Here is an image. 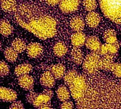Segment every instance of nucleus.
<instances>
[{
  "label": "nucleus",
  "instance_id": "nucleus-19",
  "mask_svg": "<svg viewBox=\"0 0 121 109\" xmlns=\"http://www.w3.org/2000/svg\"><path fill=\"white\" fill-rule=\"evenodd\" d=\"M33 67L30 64H21V65H17L14 69V74L16 76L20 77L22 75L28 74L31 72Z\"/></svg>",
  "mask_w": 121,
  "mask_h": 109
},
{
  "label": "nucleus",
  "instance_id": "nucleus-23",
  "mask_svg": "<svg viewBox=\"0 0 121 109\" xmlns=\"http://www.w3.org/2000/svg\"><path fill=\"white\" fill-rule=\"evenodd\" d=\"M104 39L106 43L111 44H119L117 41V33L113 30H108L104 33Z\"/></svg>",
  "mask_w": 121,
  "mask_h": 109
},
{
  "label": "nucleus",
  "instance_id": "nucleus-30",
  "mask_svg": "<svg viewBox=\"0 0 121 109\" xmlns=\"http://www.w3.org/2000/svg\"><path fill=\"white\" fill-rule=\"evenodd\" d=\"M112 73L117 77H121V64L120 63H114L112 69Z\"/></svg>",
  "mask_w": 121,
  "mask_h": 109
},
{
  "label": "nucleus",
  "instance_id": "nucleus-21",
  "mask_svg": "<svg viewBox=\"0 0 121 109\" xmlns=\"http://www.w3.org/2000/svg\"><path fill=\"white\" fill-rule=\"evenodd\" d=\"M1 7L4 12H15L17 9V2L15 0H1Z\"/></svg>",
  "mask_w": 121,
  "mask_h": 109
},
{
  "label": "nucleus",
  "instance_id": "nucleus-26",
  "mask_svg": "<svg viewBox=\"0 0 121 109\" xmlns=\"http://www.w3.org/2000/svg\"><path fill=\"white\" fill-rule=\"evenodd\" d=\"M11 47L15 51H17L18 53H21L25 49H26V46L25 42L20 38H16L12 41V43H11Z\"/></svg>",
  "mask_w": 121,
  "mask_h": 109
},
{
  "label": "nucleus",
  "instance_id": "nucleus-16",
  "mask_svg": "<svg viewBox=\"0 0 121 109\" xmlns=\"http://www.w3.org/2000/svg\"><path fill=\"white\" fill-rule=\"evenodd\" d=\"M14 28L12 27L9 21H7L6 19H2L0 21V32H1L2 35L7 36H9L10 34L13 33Z\"/></svg>",
  "mask_w": 121,
  "mask_h": 109
},
{
  "label": "nucleus",
  "instance_id": "nucleus-24",
  "mask_svg": "<svg viewBox=\"0 0 121 109\" xmlns=\"http://www.w3.org/2000/svg\"><path fill=\"white\" fill-rule=\"evenodd\" d=\"M4 56L9 62H14L17 58L18 52L15 51L12 47H8L4 51Z\"/></svg>",
  "mask_w": 121,
  "mask_h": 109
},
{
  "label": "nucleus",
  "instance_id": "nucleus-28",
  "mask_svg": "<svg viewBox=\"0 0 121 109\" xmlns=\"http://www.w3.org/2000/svg\"><path fill=\"white\" fill-rule=\"evenodd\" d=\"M84 7L89 12H92L97 7V2L95 0H84Z\"/></svg>",
  "mask_w": 121,
  "mask_h": 109
},
{
  "label": "nucleus",
  "instance_id": "nucleus-8",
  "mask_svg": "<svg viewBox=\"0 0 121 109\" xmlns=\"http://www.w3.org/2000/svg\"><path fill=\"white\" fill-rule=\"evenodd\" d=\"M119 48V44H111L106 43L101 45L99 54L101 55H111L114 57L118 52Z\"/></svg>",
  "mask_w": 121,
  "mask_h": 109
},
{
  "label": "nucleus",
  "instance_id": "nucleus-9",
  "mask_svg": "<svg viewBox=\"0 0 121 109\" xmlns=\"http://www.w3.org/2000/svg\"><path fill=\"white\" fill-rule=\"evenodd\" d=\"M40 83L45 88H53L55 85V77L49 70H46L42 74Z\"/></svg>",
  "mask_w": 121,
  "mask_h": 109
},
{
  "label": "nucleus",
  "instance_id": "nucleus-7",
  "mask_svg": "<svg viewBox=\"0 0 121 109\" xmlns=\"http://www.w3.org/2000/svg\"><path fill=\"white\" fill-rule=\"evenodd\" d=\"M43 52V48L40 43H32L26 46V53L30 58H36L39 57Z\"/></svg>",
  "mask_w": 121,
  "mask_h": 109
},
{
  "label": "nucleus",
  "instance_id": "nucleus-31",
  "mask_svg": "<svg viewBox=\"0 0 121 109\" xmlns=\"http://www.w3.org/2000/svg\"><path fill=\"white\" fill-rule=\"evenodd\" d=\"M37 96H38V94L35 91H33V90H32V89L30 90V92L27 93V95H26V101H27L29 103L33 104Z\"/></svg>",
  "mask_w": 121,
  "mask_h": 109
},
{
  "label": "nucleus",
  "instance_id": "nucleus-5",
  "mask_svg": "<svg viewBox=\"0 0 121 109\" xmlns=\"http://www.w3.org/2000/svg\"><path fill=\"white\" fill-rule=\"evenodd\" d=\"M51 99L50 96H48L44 92L38 94V96L33 101V106L40 109H46L52 108L51 106Z\"/></svg>",
  "mask_w": 121,
  "mask_h": 109
},
{
  "label": "nucleus",
  "instance_id": "nucleus-13",
  "mask_svg": "<svg viewBox=\"0 0 121 109\" xmlns=\"http://www.w3.org/2000/svg\"><path fill=\"white\" fill-rule=\"evenodd\" d=\"M86 36L81 31H77L71 36V43L74 47H81L86 43Z\"/></svg>",
  "mask_w": 121,
  "mask_h": 109
},
{
  "label": "nucleus",
  "instance_id": "nucleus-34",
  "mask_svg": "<svg viewBox=\"0 0 121 109\" xmlns=\"http://www.w3.org/2000/svg\"><path fill=\"white\" fill-rule=\"evenodd\" d=\"M50 89L51 88H46V89H45L43 91V92H44L45 94H46V95H48V96H50L51 98H52L54 94H53V92Z\"/></svg>",
  "mask_w": 121,
  "mask_h": 109
},
{
  "label": "nucleus",
  "instance_id": "nucleus-32",
  "mask_svg": "<svg viewBox=\"0 0 121 109\" xmlns=\"http://www.w3.org/2000/svg\"><path fill=\"white\" fill-rule=\"evenodd\" d=\"M9 108H12V109H24V106L23 105L22 102L21 101H14V102L10 105Z\"/></svg>",
  "mask_w": 121,
  "mask_h": 109
},
{
  "label": "nucleus",
  "instance_id": "nucleus-4",
  "mask_svg": "<svg viewBox=\"0 0 121 109\" xmlns=\"http://www.w3.org/2000/svg\"><path fill=\"white\" fill-rule=\"evenodd\" d=\"M101 57L98 53L92 52L86 56L82 62V67L86 72L94 74L100 69Z\"/></svg>",
  "mask_w": 121,
  "mask_h": 109
},
{
  "label": "nucleus",
  "instance_id": "nucleus-18",
  "mask_svg": "<svg viewBox=\"0 0 121 109\" xmlns=\"http://www.w3.org/2000/svg\"><path fill=\"white\" fill-rule=\"evenodd\" d=\"M70 25L74 31H82L85 27V22L80 17H74L71 19Z\"/></svg>",
  "mask_w": 121,
  "mask_h": 109
},
{
  "label": "nucleus",
  "instance_id": "nucleus-25",
  "mask_svg": "<svg viewBox=\"0 0 121 109\" xmlns=\"http://www.w3.org/2000/svg\"><path fill=\"white\" fill-rule=\"evenodd\" d=\"M53 52H54L55 55L58 56V57H63L67 53V48L64 43L59 42L57 43L53 47Z\"/></svg>",
  "mask_w": 121,
  "mask_h": 109
},
{
  "label": "nucleus",
  "instance_id": "nucleus-15",
  "mask_svg": "<svg viewBox=\"0 0 121 109\" xmlns=\"http://www.w3.org/2000/svg\"><path fill=\"white\" fill-rule=\"evenodd\" d=\"M113 65H114V61H113V56L103 55V57L101 58L100 69L106 70V71L111 70Z\"/></svg>",
  "mask_w": 121,
  "mask_h": 109
},
{
  "label": "nucleus",
  "instance_id": "nucleus-12",
  "mask_svg": "<svg viewBox=\"0 0 121 109\" xmlns=\"http://www.w3.org/2000/svg\"><path fill=\"white\" fill-rule=\"evenodd\" d=\"M18 83L22 89L25 90H31L34 86V80L28 74L22 75L18 77Z\"/></svg>",
  "mask_w": 121,
  "mask_h": 109
},
{
  "label": "nucleus",
  "instance_id": "nucleus-17",
  "mask_svg": "<svg viewBox=\"0 0 121 109\" xmlns=\"http://www.w3.org/2000/svg\"><path fill=\"white\" fill-rule=\"evenodd\" d=\"M51 72L57 80H60L64 77L65 74V67L61 64H57L51 67Z\"/></svg>",
  "mask_w": 121,
  "mask_h": 109
},
{
  "label": "nucleus",
  "instance_id": "nucleus-29",
  "mask_svg": "<svg viewBox=\"0 0 121 109\" xmlns=\"http://www.w3.org/2000/svg\"><path fill=\"white\" fill-rule=\"evenodd\" d=\"M9 72V67L8 65V64L4 61H1L0 62V74L2 77H5L6 75H8Z\"/></svg>",
  "mask_w": 121,
  "mask_h": 109
},
{
  "label": "nucleus",
  "instance_id": "nucleus-1",
  "mask_svg": "<svg viewBox=\"0 0 121 109\" xmlns=\"http://www.w3.org/2000/svg\"><path fill=\"white\" fill-rule=\"evenodd\" d=\"M14 17L18 24L40 39L55 36L57 23L54 18L45 14L35 6L21 4L17 7Z\"/></svg>",
  "mask_w": 121,
  "mask_h": 109
},
{
  "label": "nucleus",
  "instance_id": "nucleus-35",
  "mask_svg": "<svg viewBox=\"0 0 121 109\" xmlns=\"http://www.w3.org/2000/svg\"><path fill=\"white\" fill-rule=\"evenodd\" d=\"M47 3L50 5H56L60 3V0H46Z\"/></svg>",
  "mask_w": 121,
  "mask_h": 109
},
{
  "label": "nucleus",
  "instance_id": "nucleus-22",
  "mask_svg": "<svg viewBox=\"0 0 121 109\" xmlns=\"http://www.w3.org/2000/svg\"><path fill=\"white\" fill-rule=\"evenodd\" d=\"M57 96L60 101H67L70 97V92L64 86H60L57 89Z\"/></svg>",
  "mask_w": 121,
  "mask_h": 109
},
{
  "label": "nucleus",
  "instance_id": "nucleus-36",
  "mask_svg": "<svg viewBox=\"0 0 121 109\" xmlns=\"http://www.w3.org/2000/svg\"><path fill=\"white\" fill-rule=\"evenodd\" d=\"M120 45H121V42H120Z\"/></svg>",
  "mask_w": 121,
  "mask_h": 109
},
{
  "label": "nucleus",
  "instance_id": "nucleus-20",
  "mask_svg": "<svg viewBox=\"0 0 121 109\" xmlns=\"http://www.w3.org/2000/svg\"><path fill=\"white\" fill-rule=\"evenodd\" d=\"M71 59L76 65H81L83 62V53L78 47H75L70 52Z\"/></svg>",
  "mask_w": 121,
  "mask_h": 109
},
{
  "label": "nucleus",
  "instance_id": "nucleus-14",
  "mask_svg": "<svg viewBox=\"0 0 121 109\" xmlns=\"http://www.w3.org/2000/svg\"><path fill=\"white\" fill-rule=\"evenodd\" d=\"M101 17L97 12H90L86 17V24L90 27H96L100 23Z\"/></svg>",
  "mask_w": 121,
  "mask_h": 109
},
{
  "label": "nucleus",
  "instance_id": "nucleus-11",
  "mask_svg": "<svg viewBox=\"0 0 121 109\" xmlns=\"http://www.w3.org/2000/svg\"><path fill=\"white\" fill-rule=\"evenodd\" d=\"M85 44L86 47L91 51H92L93 52H96V53H99L101 44L98 37L95 36H89L88 38H86Z\"/></svg>",
  "mask_w": 121,
  "mask_h": 109
},
{
  "label": "nucleus",
  "instance_id": "nucleus-33",
  "mask_svg": "<svg viewBox=\"0 0 121 109\" xmlns=\"http://www.w3.org/2000/svg\"><path fill=\"white\" fill-rule=\"evenodd\" d=\"M60 108L63 109H66V108H73V104L72 101H63V104H61V105L60 106Z\"/></svg>",
  "mask_w": 121,
  "mask_h": 109
},
{
  "label": "nucleus",
  "instance_id": "nucleus-3",
  "mask_svg": "<svg viewBox=\"0 0 121 109\" xmlns=\"http://www.w3.org/2000/svg\"><path fill=\"white\" fill-rule=\"evenodd\" d=\"M69 87L70 94L73 99L76 101L82 100L85 96L87 88L85 77L79 74Z\"/></svg>",
  "mask_w": 121,
  "mask_h": 109
},
{
  "label": "nucleus",
  "instance_id": "nucleus-10",
  "mask_svg": "<svg viewBox=\"0 0 121 109\" xmlns=\"http://www.w3.org/2000/svg\"><path fill=\"white\" fill-rule=\"evenodd\" d=\"M0 99L7 102H12L17 99V93L13 89L2 86L0 88Z\"/></svg>",
  "mask_w": 121,
  "mask_h": 109
},
{
  "label": "nucleus",
  "instance_id": "nucleus-2",
  "mask_svg": "<svg viewBox=\"0 0 121 109\" xmlns=\"http://www.w3.org/2000/svg\"><path fill=\"white\" fill-rule=\"evenodd\" d=\"M100 7L109 20L121 24V0H100Z\"/></svg>",
  "mask_w": 121,
  "mask_h": 109
},
{
  "label": "nucleus",
  "instance_id": "nucleus-6",
  "mask_svg": "<svg viewBox=\"0 0 121 109\" xmlns=\"http://www.w3.org/2000/svg\"><path fill=\"white\" fill-rule=\"evenodd\" d=\"M79 5V0H60L59 3L60 9L64 13H72L77 10Z\"/></svg>",
  "mask_w": 121,
  "mask_h": 109
},
{
  "label": "nucleus",
  "instance_id": "nucleus-27",
  "mask_svg": "<svg viewBox=\"0 0 121 109\" xmlns=\"http://www.w3.org/2000/svg\"><path fill=\"white\" fill-rule=\"evenodd\" d=\"M78 75H79L78 73L74 70H71L67 71V72L64 74V83L70 86L72 83H73V82L75 80V79L77 77Z\"/></svg>",
  "mask_w": 121,
  "mask_h": 109
}]
</instances>
